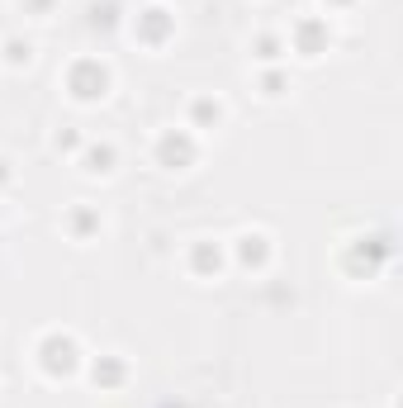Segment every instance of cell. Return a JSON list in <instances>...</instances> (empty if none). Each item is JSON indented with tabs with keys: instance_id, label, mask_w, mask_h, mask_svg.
Listing matches in <instances>:
<instances>
[{
	"instance_id": "1",
	"label": "cell",
	"mask_w": 403,
	"mask_h": 408,
	"mask_svg": "<svg viewBox=\"0 0 403 408\" xmlns=\"http://www.w3.org/2000/svg\"><path fill=\"white\" fill-rule=\"evenodd\" d=\"M109 162H114V152L100 147V152H90V166H85V171H109Z\"/></svg>"
}]
</instances>
